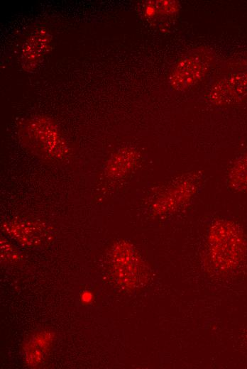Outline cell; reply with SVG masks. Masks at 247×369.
Returning a JSON list of instances; mask_svg holds the SVG:
<instances>
[{
	"label": "cell",
	"instance_id": "cell-1",
	"mask_svg": "<svg viewBox=\"0 0 247 369\" xmlns=\"http://www.w3.org/2000/svg\"><path fill=\"white\" fill-rule=\"evenodd\" d=\"M214 54L208 48L199 47L189 51L175 65L169 76V84L176 92L185 91L210 71Z\"/></svg>",
	"mask_w": 247,
	"mask_h": 369
},
{
	"label": "cell",
	"instance_id": "cell-2",
	"mask_svg": "<svg viewBox=\"0 0 247 369\" xmlns=\"http://www.w3.org/2000/svg\"><path fill=\"white\" fill-rule=\"evenodd\" d=\"M247 97V72L234 73L217 80L211 87L209 100L214 104H232Z\"/></svg>",
	"mask_w": 247,
	"mask_h": 369
}]
</instances>
